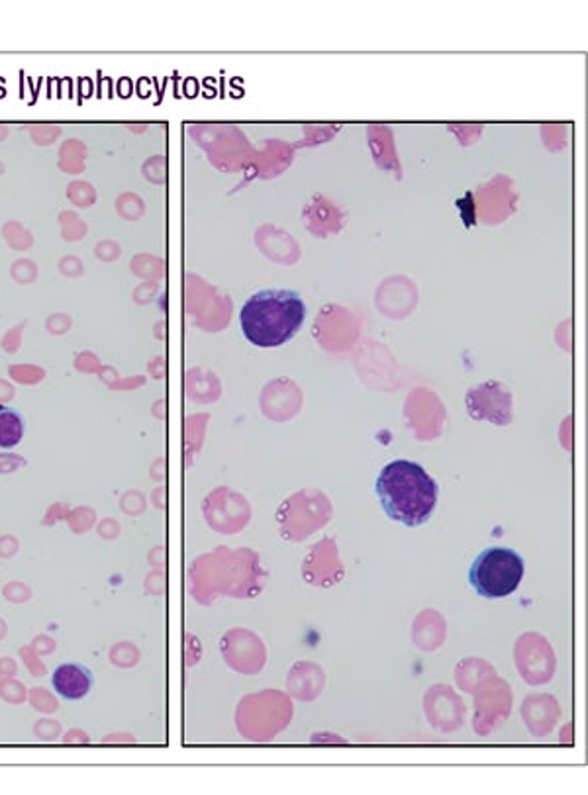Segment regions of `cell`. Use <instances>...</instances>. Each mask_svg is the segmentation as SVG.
<instances>
[{"instance_id": "1", "label": "cell", "mask_w": 588, "mask_h": 795, "mask_svg": "<svg viewBox=\"0 0 588 795\" xmlns=\"http://www.w3.org/2000/svg\"><path fill=\"white\" fill-rule=\"evenodd\" d=\"M377 494L390 519L406 527H420L438 505V484L420 464L392 461L377 478Z\"/></svg>"}, {"instance_id": "2", "label": "cell", "mask_w": 588, "mask_h": 795, "mask_svg": "<svg viewBox=\"0 0 588 795\" xmlns=\"http://www.w3.org/2000/svg\"><path fill=\"white\" fill-rule=\"evenodd\" d=\"M306 320V304L296 292L267 288L245 300L240 312L241 332L257 347H281Z\"/></svg>"}, {"instance_id": "3", "label": "cell", "mask_w": 588, "mask_h": 795, "mask_svg": "<svg viewBox=\"0 0 588 795\" xmlns=\"http://www.w3.org/2000/svg\"><path fill=\"white\" fill-rule=\"evenodd\" d=\"M523 580V558L512 548L492 547L475 558L469 582L481 597L497 599L514 594Z\"/></svg>"}, {"instance_id": "4", "label": "cell", "mask_w": 588, "mask_h": 795, "mask_svg": "<svg viewBox=\"0 0 588 795\" xmlns=\"http://www.w3.org/2000/svg\"><path fill=\"white\" fill-rule=\"evenodd\" d=\"M467 404L471 410L472 417L477 419H490V422L504 425L510 422V394L500 384L490 382L481 388H475L467 394Z\"/></svg>"}, {"instance_id": "5", "label": "cell", "mask_w": 588, "mask_h": 795, "mask_svg": "<svg viewBox=\"0 0 588 795\" xmlns=\"http://www.w3.org/2000/svg\"><path fill=\"white\" fill-rule=\"evenodd\" d=\"M94 686V674L89 666L81 662L59 664L51 672V688L65 701H81L91 694Z\"/></svg>"}, {"instance_id": "6", "label": "cell", "mask_w": 588, "mask_h": 795, "mask_svg": "<svg viewBox=\"0 0 588 795\" xmlns=\"http://www.w3.org/2000/svg\"><path fill=\"white\" fill-rule=\"evenodd\" d=\"M26 433V419L18 407L0 404V449L10 451L22 443Z\"/></svg>"}]
</instances>
